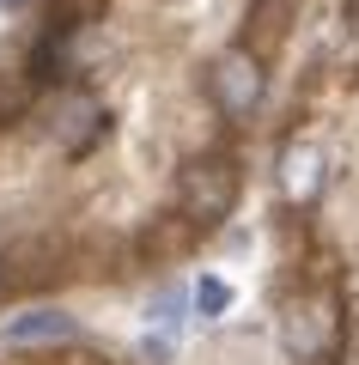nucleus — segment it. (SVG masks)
<instances>
[{
  "instance_id": "nucleus-1",
  "label": "nucleus",
  "mask_w": 359,
  "mask_h": 365,
  "mask_svg": "<svg viewBox=\"0 0 359 365\" xmlns=\"http://www.w3.org/2000/svg\"><path fill=\"white\" fill-rule=\"evenodd\" d=\"M280 347L293 365H329L347 347V299L335 274H298V292L280 299Z\"/></svg>"
},
{
  "instance_id": "nucleus-2",
  "label": "nucleus",
  "mask_w": 359,
  "mask_h": 365,
  "mask_svg": "<svg viewBox=\"0 0 359 365\" xmlns=\"http://www.w3.org/2000/svg\"><path fill=\"white\" fill-rule=\"evenodd\" d=\"M238 189H244V170H238L231 153H195L177 170V213H189L201 232H213L238 207Z\"/></svg>"
},
{
  "instance_id": "nucleus-3",
  "label": "nucleus",
  "mask_w": 359,
  "mask_h": 365,
  "mask_svg": "<svg viewBox=\"0 0 359 365\" xmlns=\"http://www.w3.org/2000/svg\"><path fill=\"white\" fill-rule=\"evenodd\" d=\"M262 91H268L262 55H250L244 43H238V49H226L213 67H207V98H213V110H219L226 122H244V116H256Z\"/></svg>"
},
{
  "instance_id": "nucleus-4",
  "label": "nucleus",
  "mask_w": 359,
  "mask_h": 365,
  "mask_svg": "<svg viewBox=\"0 0 359 365\" xmlns=\"http://www.w3.org/2000/svg\"><path fill=\"white\" fill-rule=\"evenodd\" d=\"M110 134V110L91 98V91H79V86H67L61 98L49 104V140L61 146V153H74V158H86L91 146Z\"/></svg>"
},
{
  "instance_id": "nucleus-5",
  "label": "nucleus",
  "mask_w": 359,
  "mask_h": 365,
  "mask_svg": "<svg viewBox=\"0 0 359 365\" xmlns=\"http://www.w3.org/2000/svg\"><path fill=\"white\" fill-rule=\"evenodd\" d=\"M195 237H201V225L189 220V213H158V220L141 225V237H134V262H177L195 250Z\"/></svg>"
},
{
  "instance_id": "nucleus-6",
  "label": "nucleus",
  "mask_w": 359,
  "mask_h": 365,
  "mask_svg": "<svg viewBox=\"0 0 359 365\" xmlns=\"http://www.w3.org/2000/svg\"><path fill=\"white\" fill-rule=\"evenodd\" d=\"M286 25H293V0H250V13H244V49L250 55H274L286 43Z\"/></svg>"
},
{
  "instance_id": "nucleus-7",
  "label": "nucleus",
  "mask_w": 359,
  "mask_h": 365,
  "mask_svg": "<svg viewBox=\"0 0 359 365\" xmlns=\"http://www.w3.org/2000/svg\"><path fill=\"white\" fill-rule=\"evenodd\" d=\"M74 317L67 311H25L6 323V347H55V341H74Z\"/></svg>"
},
{
  "instance_id": "nucleus-8",
  "label": "nucleus",
  "mask_w": 359,
  "mask_h": 365,
  "mask_svg": "<svg viewBox=\"0 0 359 365\" xmlns=\"http://www.w3.org/2000/svg\"><path fill=\"white\" fill-rule=\"evenodd\" d=\"M280 189L293 201H310L323 189V153L317 146H286V158H280Z\"/></svg>"
},
{
  "instance_id": "nucleus-9",
  "label": "nucleus",
  "mask_w": 359,
  "mask_h": 365,
  "mask_svg": "<svg viewBox=\"0 0 359 365\" xmlns=\"http://www.w3.org/2000/svg\"><path fill=\"white\" fill-rule=\"evenodd\" d=\"M103 6L110 0H49V13H43V31H86V25H98L103 19Z\"/></svg>"
},
{
  "instance_id": "nucleus-10",
  "label": "nucleus",
  "mask_w": 359,
  "mask_h": 365,
  "mask_svg": "<svg viewBox=\"0 0 359 365\" xmlns=\"http://www.w3.org/2000/svg\"><path fill=\"white\" fill-rule=\"evenodd\" d=\"M31 104H37V86H31L25 67H19V73H0V128L25 122V116H31Z\"/></svg>"
},
{
  "instance_id": "nucleus-11",
  "label": "nucleus",
  "mask_w": 359,
  "mask_h": 365,
  "mask_svg": "<svg viewBox=\"0 0 359 365\" xmlns=\"http://www.w3.org/2000/svg\"><path fill=\"white\" fill-rule=\"evenodd\" d=\"M226 304H231V287L219 280V274H201V287H195V311H201V317H219Z\"/></svg>"
},
{
  "instance_id": "nucleus-12",
  "label": "nucleus",
  "mask_w": 359,
  "mask_h": 365,
  "mask_svg": "<svg viewBox=\"0 0 359 365\" xmlns=\"http://www.w3.org/2000/svg\"><path fill=\"white\" fill-rule=\"evenodd\" d=\"M341 61H347V67H359V0L341 13Z\"/></svg>"
},
{
  "instance_id": "nucleus-13",
  "label": "nucleus",
  "mask_w": 359,
  "mask_h": 365,
  "mask_svg": "<svg viewBox=\"0 0 359 365\" xmlns=\"http://www.w3.org/2000/svg\"><path fill=\"white\" fill-rule=\"evenodd\" d=\"M6 280H13V274H6V262H0V292H6Z\"/></svg>"
},
{
  "instance_id": "nucleus-14",
  "label": "nucleus",
  "mask_w": 359,
  "mask_h": 365,
  "mask_svg": "<svg viewBox=\"0 0 359 365\" xmlns=\"http://www.w3.org/2000/svg\"><path fill=\"white\" fill-rule=\"evenodd\" d=\"M0 6H6V13H13V6H25V0H0Z\"/></svg>"
},
{
  "instance_id": "nucleus-15",
  "label": "nucleus",
  "mask_w": 359,
  "mask_h": 365,
  "mask_svg": "<svg viewBox=\"0 0 359 365\" xmlns=\"http://www.w3.org/2000/svg\"><path fill=\"white\" fill-rule=\"evenodd\" d=\"M347 365H359V347H353V353H347Z\"/></svg>"
}]
</instances>
